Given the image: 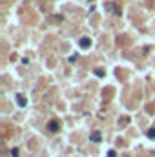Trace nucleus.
<instances>
[{"mask_svg": "<svg viewBox=\"0 0 155 157\" xmlns=\"http://www.w3.org/2000/svg\"><path fill=\"white\" fill-rule=\"evenodd\" d=\"M79 46L82 47V50H88V47L91 46V40L88 38V37H84V38H80V40H79Z\"/></svg>", "mask_w": 155, "mask_h": 157, "instance_id": "nucleus-1", "label": "nucleus"}, {"mask_svg": "<svg viewBox=\"0 0 155 157\" xmlns=\"http://www.w3.org/2000/svg\"><path fill=\"white\" fill-rule=\"evenodd\" d=\"M48 130H49V132H58V130H60V124H58V121H49V124H48Z\"/></svg>", "mask_w": 155, "mask_h": 157, "instance_id": "nucleus-2", "label": "nucleus"}, {"mask_svg": "<svg viewBox=\"0 0 155 157\" xmlns=\"http://www.w3.org/2000/svg\"><path fill=\"white\" fill-rule=\"evenodd\" d=\"M100 139H102V135H100V132H99V130H95V132L91 133V141H93V142H99Z\"/></svg>", "mask_w": 155, "mask_h": 157, "instance_id": "nucleus-3", "label": "nucleus"}, {"mask_svg": "<svg viewBox=\"0 0 155 157\" xmlns=\"http://www.w3.org/2000/svg\"><path fill=\"white\" fill-rule=\"evenodd\" d=\"M108 8H110L113 13H117V15H120V9H119V8H115V4H108Z\"/></svg>", "mask_w": 155, "mask_h": 157, "instance_id": "nucleus-4", "label": "nucleus"}, {"mask_svg": "<svg viewBox=\"0 0 155 157\" xmlns=\"http://www.w3.org/2000/svg\"><path fill=\"white\" fill-rule=\"evenodd\" d=\"M17 100H18V104H20V106H26V99L22 97V95H17Z\"/></svg>", "mask_w": 155, "mask_h": 157, "instance_id": "nucleus-5", "label": "nucleus"}, {"mask_svg": "<svg viewBox=\"0 0 155 157\" xmlns=\"http://www.w3.org/2000/svg\"><path fill=\"white\" fill-rule=\"evenodd\" d=\"M148 137H150V139H155V128H150V130H148Z\"/></svg>", "mask_w": 155, "mask_h": 157, "instance_id": "nucleus-6", "label": "nucleus"}, {"mask_svg": "<svg viewBox=\"0 0 155 157\" xmlns=\"http://www.w3.org/2000/svg\"><path fill=\"white\" fill-rule=\"evenodd\" d=\"M95 75H99V77H104V70H100V68H97V70H95Z\"/></svg>", "mask_w": 155, "mask_h": 157, "instance_id": "nucleus-7", "label": "nucleus"}, {"mask_svg": "<svg viewBox=\"0 0 155 157\" xmlns=\"http://www.w3.org/2000/svg\"><path fill=\"white\" fill-rule=\"evenodd\" d=\"M11 157H18V148H13L11 150Z\"/></svg>", "mask_w": 155, "mask_h": 157, "instance_id": "nucleus-8", "label": "nucleus"}, {"mask_svg": "<svg viewBox=\"0 0 155 157\" xmlns=\"http://www.w3.org/2000/svg\"><path fill=\"white\" fill-rule=\"evenodd\" d=\"M128 121H130L128 117H122V119H120V124H122V126H124V124H128Z\"/></svg>", "mask_w": 155, "mask_h": 157, "instance_id": "nucleus-9", "label": "nucleus"}, {"mask_svg": "<svg viewBox=\"0 0 155 157\" xmlns=\"http://www.w3.org/2000/svg\"><path fill=\"white\" fill-rule=\"evenodd\" d=\"M108 157H115V152H113V150H110V154H108Z\"/></svg>", "mask_w": 155, "mask_h": 157, "instance_id": "nucleus-10", "label": "nucleus"}]
</instances>
